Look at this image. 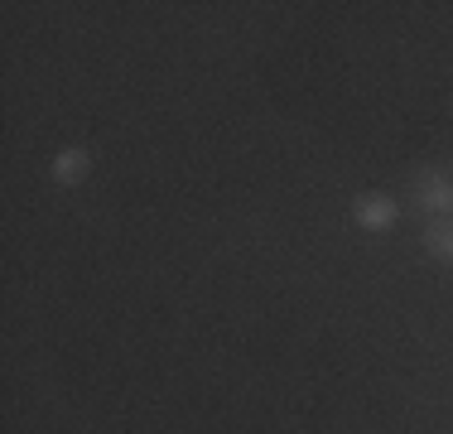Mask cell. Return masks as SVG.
Here are the masks:
<instances>
[{
    "label": "cell",
    "instance_id": "6da1fadb",
    "mask_svg": "<svg viewBox=\"0 0 453 434\" xmlns=\"http://www.w3.org/2000/svg\"><path fill=\"white\" fill-rule=\"evenodd\" d=\"M410 203L425 217H453V179L444 169H419L410 179Z\"/></svg>",
    "mask_w": 453,
    "mask_h": 434
},
{
    "label": "cell",
    "instance_id": "7a4b0ae2",
    "mask_svg": "<svg viewBox=\"0 0 453 434\" xmlns=\"http://www.w3.org/2000/svg\"><path fill=\"white\" fill-rule=\"evenodd\" d=\"M352 222H357L362 232L381 236V232H391V227L401 222V203H395L391 193L366 189V193H357V198H352Z\"/></svg>",
    "mask_w": 453,
    "mask_h": 434
},
{
    "label": "cell",
    "instance_id": "3957f363",
    "mask_svg": "<svg viewBox=\"0 0 453 434\" xmlns=\"http://www.w3.org/2000/svg\"><path fill=\"white\" fill-rule=\"evenodd\" d=\"M88 174H92V155L82 145H63L53 155V183H63V189H78Z\"/></svg>",
    "mask_w": 453,
    "mask_h": 434
},
{
    "label": "cell",
    "instance_id": "277c9868",
    "mask_svg": "<svg viewBox=\"0 0 453 434\" xmlns=\"http://www.w3.org/2000/svg\"><path fill=\"white\" fill-rule=\"evenodd\" d=\"M425 252L453 266V217H429L425 222Z\"/></svg>",
    "mask_w": 453,
    "mask_h": 434
}]
</instances>
